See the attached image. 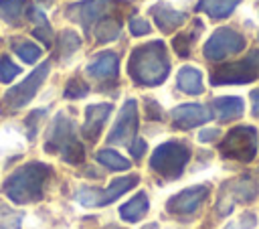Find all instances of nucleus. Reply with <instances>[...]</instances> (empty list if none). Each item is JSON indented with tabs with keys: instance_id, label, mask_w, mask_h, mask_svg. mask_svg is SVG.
<instances>
[{
	"instance_id": "1",
	"label": "nucleus",
	"mask_w": 259,
	"mask_h": 229,
	"mask_svg": "<svg viewBox=\"0 0 259 229\" xmlns=\"http://www.w3.org/2000/svg\"><path fill=\"white\" fill-rule=\"evenodd\" d=\"M127 73L140 85H160L170 73V59L164 43L152 41L136 47L127 61Z\"/></svg>"
},
{
	"instance_id": "2",
	"label": "nucleus",
	"mask_w": 259,
	"mask_h": 229,
	"mask_svg": "<svg viewBox=\"0 0 259 229\" xmlns=\"http://www.w3.org/2000/svg\"><path fill=\"white\" fill-rule=\"evenodd\" d=\"M51 166L42 162H26L20 168H16L2 184V193L14 203V205H26L42 199L45 182L51 176Z\"/></svg>"
},
{
	"instance_id": "3",
	"label": "nucleus",
	"mask_w": 259,
	"mask_h": 229,
	"mask_svg": "<svg viewBox=\"0 0 259 229\" xmlns=\"http://www.w3.org/2000/svg\"><path fill=\"white\" fill-rule=\"evenodd\" d=\"M45 150L51 154H59L61 160H65L69 164L83 162L85 150L77 138V126L69 116H65V113L55 116V120L49 126V132H47Z\"/></svg>"
},
{
	"instance_id": "4",
	"label": "nucleus",
	"mask_w": 259,
	"mask_h": 229,
	"mask_svg": "<svg viewBox=\"0 0 259 229\" xmlns=\"http://www.w3.org/2000/svg\"><path fill=\"white\" fill-rule=\"evenodd\" d=\"M190 160V148L188 144L180 140H170L160 144L152 158H150V168L158 172L164 178H178L184 170V166Z\"/></svg>"
},
{
	"instance_id": "5",
	"label": "nucleus",
	"mask_w": 259,
	"mask_h": 229,
	"mask_svg": "<svg viewBox=\"0 0 259 229\" xmlns=\"http://www.w3.org/2000/svg\"><path fill=\"white\" fill-rule=\"evenodd\" d=\"M259 148V136L257 130L251 126H237L229 130V134L219 144V152L223 158L239 160V162H251L257 156Z\"/></svg>"
},
{
	"instance_id": "6",
	"label": "nucleus",
	"mask_w": 259,
	"mask_h": 229,
	"mask_svg": "<svg viewBox=\"0 0 259 229\" xmlns=\"http://www.w3.org/2000/svg\"><path fill=\"white\" fill-rule=\"evenodd\" d=\"M257 77H259V51H251L245 59L227 63L214 69L210 75V83L212 85H233V83L241 85V83L255 81Z\"/></svg>"
},
{
	"instance_id": "7",
	"label": "nucleus",
	"mask_w": 259,
	"mask_h": 229,
	"mask_svg": "<svg viewBox=\"0 0 259 229\" xmlns=\"http://www.w3.org/2000/svg\"><path fill=\"white\" fill-rule=\"evenodd\" d=\"M140 182L138 174H130V176H121L109 182L107 188H89V186H81L75 193V199L83 205V207H105L109 203H113L115 199H119L123 193H127L130 188H134Z\"/></svg>"
},
{
	"instance_id": "8",
	"label": "nucleus",
	"mask_w": 259,
	"mask_h": 229,
	"mask_svg": "<svg viewBox=\"0 0 259 229\" xmlns=\"http://www.w3.org/2000/svg\"><path fill=\"white\" fill-rule=\"evenodd\" d=\"M49 71H51V65H49V63H40L22 83H18V85H14V87H10V89L6 91L4 99H2V105H4L6 109H10V111L24 107V105L36 95V91L40 89V85L45 83Z\"/></svg>"
},
{
	"instance_id": "9",
	"label": "nucleus",
	"mask_w": 259,
	"mask_h": 229,
	"mask_svg": "<svg viewBox=\"0 0 259 229\" xmlns=\"http://www.w3.org/2000/svg\"><path fill=\"white\" fill-rule=\"evenodd\" d=\"M245 49V39L233 28H217L210 39L204 43V57L208 61H223L229 55H235Z\"/></svg>"
},
{
	"instance_id": "10",
	"label": "nucleus",
	"mask_w": 259,
	"mask_h": 229,
	"mask_svg": "<svg viewBox=\"0 0 259 229\" xmlns=\"http://www.w3.org/2000/svg\"><path fill=\"white\" fill-rule=\"evenodd\" d=\"M117 4L119 0H81L67 6V16L73 22L81 24L85 30H89L93 22H99L101 18H105Z\"/></svg>"
},
{
	"instance_id": "11",
	"label": "nucleus",
	"mask_w": 259,
	"mask_h": 229,
	"mask_svg": "<svg viewBox=\"0 0 259 229\" xmlns=\"http://www.w3.org/2000/svg\"><path fill=\"white\" fill-rule=\"evenodd\" d=\"M138 132V103L136 99H127L123 105H121V111L107 136V142L109 144H121V146H130L134 136Z\"/></svg>"
},
{
	"instance_id": "12",
	"label": "nucleus",
	"mask_w": 259,
	"mask_h": 229,
	"mask_svg": "<svg viewBox=\"0 0 259 229\" xmlns=\"http://www.w3.org/2000/svg\"><path fill=\"white\" fill-rule=\"evenodd\" d=\"M206 197H208V184H196L170 197L166 203V209L176 215H188V213H194L204 203Z\"/></svg>"
},
{
	"instance_id": "13",
	"label": "nucleus",
	"mask_w": 259,
	"mask_h": 229,
	"mask_svg": "<svg viewBox=\"0 0 259 229\" xmlns=\"http://www.w3.org/2000/svg\"><path fill=\"white\" fill-rule=\"evenodd\" d=\"M212 118L210 109L200 105V103H182L172 109V122L176 128L188 130L194 126H202Z\"/></svg>"
},
{
	"instance_id": "14",
	"label": "nucleus",
	"mask_w": 259,
	"mask_h": 229,
	"mask_svg": "<svg viewBox=\"0 0 259 229\" xmlns=\"http://www.w3.org/2000/svg\"><path fill=\"white\" fill-rule=\"evenodd\" d=\"M111 113V103H93L85 109V122L81 126V136L89 142H95L105 126V120Z\"/></svg>"
},
{
	"instance_id": "15",
	"label": "nucleus",
	"mask_w": 259,
	"mask_h": 229,
	"mask_svg": "<svg viewBox=\"0 0 259 229\" xmlns=\"http://www.w3.org/2000/svg\"><path fill=\"white\" fill-rule=\"evenodd\" d=\"M87 73L95 79H111L117 77V55L111 51H103L91 59L87 65Z\"/></svg>"
},
{
	"instance_id": "16",
	"label": "nucleus",
	"mask_w": 259,
	"mask_h": 229,
	"mask_svg": "<svg viewBox=\"0 0 259 229\" xmlns=\"http://www.w3.org/2000/svg\"><path fill=\"white\" fill-rule=\"evenodd\" d=\"M243 109H245V103L241 97L227 95V97H217L212 101V116L219 122H231V120L243 116Z\"/></svg>"
},
{
	"instance_id": "17",
	"label": "nucleus",
	"mask_w": 259,
	"mask_h": 229,
	"mask_svg": "<svg viewBox=\"0 0 259 229\" xmlns=\"http://www.w3.org/2000/svg\"><path fill=\"white\" fill-rule=\"evenodd\" d=\"M152 16H154L158 28L164 30V32H170V30L178 28V26L186 20V14H184V12L174 10V8H170L168 4H156V6L152 8Z\"/></svg>"
},
{
	"instance_id": "18",
	"label": "nucleus",
	"mask_w": 259,
	"mask_h": 229,
	"mask_svg": "<svg viewBox=\"0 0 259 229\" xmlns=\"http://www.w3.org/2000/svg\"><path fill=\"white\" fill-rule=\"evenodd\" d=\"M176 85L180 91L188 93V95H198L202 93L204 85H202V73L194 67H182L176 75Z\"/></svg>"
},
{
	"instance_id": "19",
	"label": "nucleus",
	"mask_w": 259,
	"mask_h": 229,
	"mask_svg": "<svg viewBox=\"0 0 259 229\" xmlns=\"http://www.w3.org/2000/svg\"><path fill=\"white\" fill-rule=\"evenodd\" d=\"M148 209H150L148 197H146L144 193H138L136 197H132L127 203H123V205L119 207V215H121L123 221L134 223V221H140V219L148 213Z\"/></svg>"
},
{
	"instance_id": "20",
	"label": "nucleus",
	"mask_w": 259,
	"mask_h": 229,
	"mask_svg": "<svg viewBox=\"0 0 259 229\" xmlns=\"http://www.w3.org/2000/svg\"><path fill=\"white\" fill-rule=\"evenodd\" d=\"M241 0H200L196 10L206 12L210 18H227Z\"/></svg>"
},
{
	"instance_id": "21",
	"label": "nucleus",
	"mask_w": 259,
	"mask_h": 229,
	"mask_svg": "<svg viewBox=\"0 0 259 229\" xmlns=\"http://www.w3.org/2000/svg\"><path fill=\"white\" fill-rule=\"evenodd\" d=\"M79 47H81L79 34L73 32V30H63L59 34V41H57V59L59 61H67Z\"/></svg>"
},
{
	"instance_id": "22",
	"label": "nucleus",
	"mask_w": 259,
	"mask_h": 229,
	"mask_svg": "<svg viewBox=\"0 0 259 229\" xmlns=\"http://www.w3.org/2000/svg\"><path fill=\"white\" fill-rule=\"evenodd\" d=\"M119 28H121L119 20H113V18H107V16H105V18H101V20L97 22V26H95V30H93V36H95L97 43H109V41L117 39Z\"/></svg>"
},
{
	"instance_id": "23",
	"label": "nucleus",
	"mask_w": 259,
	"mask_h": 229,
	"mask_svg": "<svg viewBox=\"0 0 259 229\" xmlns=\"http://www.w3.org/2000/svg\"><path fill=\"white\" fill-rule=\"evenodd\" d=\"M30 20L36 24L34 30H32V34H34L36 39H40L45 45H51V41H53V30H51L49 20L45 18V12L38 10V8H30Z\"/></svg>"
},
{
	"instance_id": "24",
	"label": "nucleus",
	"mask_w": 259,
	"mask_h": 229,
	"mask_svg": "<svg viewBox=\"0 0 259 229\" xmlns=\"http://www.w3.org/2000/svg\"><path fill=\"white\" fill-rule=\"evenodd\" d=\"M95 158H97V162L99 164H103L105 168H109V170H127L130 168V160L127 158H123L119 152H115V150H99L97 154H95Z\"/></svg>"
},
{
	"instance_id": "25",
	"label": "nucleus",
	"mask_w": 259,
	"mask_h": 229,
	"mask_svg": "<svg viewBox=\"0 0 259 229\" xmlns=\"http://www.w3.org/2000/svg\"><path fill=\"white\" fill-rule=\"evenodd\" d=\"M24 0H0V18L8 24H16L22 16Z\"/></svg>"
},
{
	"instance_id": "26",
	"label": "nucleus",
	"mask_w": 259,
	"mask_h": 229,
	"mask_svg": "<svg viewBox=\"0 0 259 229\" xmlns=\"http://www.w3.org/2000/svg\"><path fill=\"white\" fill-rule=\"evenodd\" d=\"M12 51L24 61V63H36L42 55V49L32 45L30 41H14L12 43Z\"/></svg>"
},
{
	"instance_id": "27",
	"label": "nucleus",
	"mask_w": 259,
	"mask_h": 229,
	"mask_svg": "<svg viewBox=\"0 0 259 229\" xmlns=\"http://www.w3.org/2000/svg\"><path fill=\"white\" fill-rule=\"evenodd\" d=\"M196 39V32L192 30V32H188V34H178V36H174V41H172V47H174V51L180 55V57H188L190 55V47H192V41Z\"/></svg>"
},
{
	"instance_id": "28",
	"label": "nucleus",
	"mask_w": 259,
	"mask_h": 229,
	"mask_svg": "<svg viewBox=\"0 0 259 229\" xmlns=\"http://www.w3.org/2000/svg\"><path fill=\"white\" fill-rule=\"evenodd\" d=\"M87 93H89V85L77 77H73L65 85V97H69V99H79V97H85Z\"/></svg>"
},
{
	"instance_id": "29",
	"label": "nucleus",
	"mask_w": 259,
	"mask_h": 229,
	"mask_svg": "<svg viewBox=\"0 0 259 229\" xmlns=\"http://www.w3.org/2000/svg\"><path fill=\"white\" fill-rule=\"evenodd\" d=\"M18 73H20V67H16L6 55H2L0 57V81L2 83H10Z\"/></svg>"
},
{
	"instance_id": "30",
	"label": "nucleus",
	"mask_w": 259,
	"mask_h": 229,
	"mask_svg": "<svg viewBox=\"0 0 259 229\" xmlns=\"http://www.w3.org/2000/svg\"><path fill=\"white\" fill-rule=\"evenodd\" d=\"M0 229H20V217L10 209H0Z\"/></svg>"
},
{
	"instance_id": "31",
	"label": "nucleus",
	"mask_w": 259,
	"mask_h": 229,
	"mask_svg": "<svg viewBox=\"0 0 259 229\" xmlns=\"http://www.w3.org/2000/svg\"><path fill=\"white\" fill-rule=\"evenodd\" d=\"M130 32L134 36H142V34H148L150 32V24L146 18H140V16H132L130 18Z\"/></svg>"
},
{
	"instance_id": "32",
	"label": "nucleus",
	"mask_w": 259,
	"mask_h": 229,
	"mask_svg": "<svg viewBox=\"0 0 259 229\" xmlns=\"http://www.w3.org/2000/svg\"><path fill=\"white\" fill-rule=\"evenodd\" d=\"M127 148H130V154H132L134 158H140V156L146 152V142H144V140H136V142H132Z\"/></svg>"
},
{
	"instance_id": "33",
	"label": "nucleus",
	"mask_w": 259,
	"mask_h": 229,
	"mask_svg": "<svg viewBox=\"0 0 259 229\" xmlns=\"http://www.w3.org/2000/svg\"><path fill=\"white\" fill-rule=\"evenodd\" d=\"M219 138V130L217 128H208V130H202L200 134H198V140L200 142H212V140H217Z\"/></svg>"
},
{
	"instance_id": "34",
	"label": "nucleus",
	"mask_w": 259,
	"mask_h": 229,
	"mask_svg": "<svg viewBox=\"0 0 259 229\" xmlns=\"http://www.w3.org/2000/svg\"><path fill=\"white\" fill-rule=\"evenodd\" d=\"M146 107H150V109H148V113H150V118H152V120H160V118H162V111H160V107H158V103H156V101L146 99Z\"/></svg>"
},
{
	"instance_id": "35",
	"label": "nucleus",
	"mask_w": 259,
	"mask_h": 229,
	"mask_svg": "<svg viewBox=\"0 0 259 229\" xmlns=\"http://www.w3.org/2000/svg\"><path fill=\"white\" fill-rule=\"evenodd\" d=\"M241 221H245V223H243V229H253L257 219H255V215H251V213H245V215L241 217Z\"/></svg>"
},
{
	"instance_id": "36",
	"label": "nucleus",
	"mask_w": 259,
	"mask_h": 229,
	"mask_svg": "<svg viewBox=\"0 0 259 229\" xmlns=\"http://www.w3.org/2000/svg\"><path fill=\"white\" fill-rule=\"evenodd\" d=\"M251 101H253V113L259 118V89H255L251 93Z\"/></svg>"
},
{
	"instance_id": "37",
	"label": "nucleus",
	"mask_w": 259,
	"mask_h": 229,
	"mask_svg": "<svg viewBox=\"0 0 259 229\" xmlns=\"http://www.w3.org/2000/svg\"><path fill=\"white\" fill-rule=\"evenodd\" d=\"M144 229H158V225L156 223H150V227H144Z\"/></svg>"
},
{
	"instance_id": "38",
	"label": "nucleus",
	"mask_w": 259,
	"mask_h": 229,
	"mask_svg": "<svg viewBox=\"0 0 259 229\" xmlns=\"http://www.w3.org/2000/svg\"><path fill=\"white\" fill-rule=\"evenodd\" d=\"M227 229H235V223H231V225H227Z\"/></svg>"
}]
</instances>
